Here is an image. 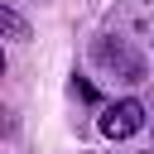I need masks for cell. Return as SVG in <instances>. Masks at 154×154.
Segmentation results:
<instances>
[{
    "label": "cell",
    "instance_id": "obj_6",
    "mask_svg": "<svg viewBox=\"0 0 154 154\" xmlns=\"http://www.w3.org/2000/svg\"><path fill=\"white\" fill-rule=\"evenodd\" d=\"M149 154H154V149H149Z\"/></svg>",
    "mask_w": 154,
    "mask_h": 154
},
{
    "label": "cell",
    "instance_id": "obj_5",
    "mask_svg": "<svg viewBox=\"0 0 154 154\" xmlns=\"http://www.w3.org/2000/svg\"><path fill=\"white\" fill-rule=\"evenodd\" d=\"M0 77H5V53H0Z\"/></svg>",
    "mask_w": 154,
    "mask_h": 154
},
{
    "label": "cell",
    "instance_id": "obj_1",
    "mask_svg": "<svg viewBox=\"0 0 154 154\" xmlns=\"http://www.w3.org/2000/svg\"><path fill=\"white\" fill-rule=\"evenodd\" d=\"M140 125H144V106L135 96H125V101H116V106L101 111V135L106 140H130Z\"/></svg>",
    "mask_w": 154,
    "mask_h": 154
},
{
    "label": "cell",
    "instance_id": "obj_3",
    "mask_svg": "<svg viewBox=\"0 0 154 154\" xmlns=\"http://www.w3.org/2000/svg\"><path fill=\"white\" fill-rule=\"evenodd\" d=\"M72 91H77L82 101H96V87H91V82H72Z\"/></svg>",
    "mask_w": 154,
    "mask_h": 154
},
{
    "label": "cell",
    "instance_id": "obj_2",
    "mask_svg": "<svg viewBox=\"0 0 154 154\" xmlns=\"http://www.w3.org/2000/svg\"><path fill=\"white\" fill-rule=\"evenodd\" d=\"M0 38H14V43L29 38V19L19 10H10V5H0Z\"/></svg>",
    "mask_w": 154,
    "mask_h": 154
},
{
    "label": "cell",
    "instance_id": "obj_4",
    "mask_svg": "<svg viewBox=\"0 0 154 154\" xmlns=\"http://www.w3.org/2000/svg\"><path fill=\"white\" fill-rule=\"evenodd\" d=\"M10 125H14V120H10V111L0 106V135H10Z\"/></svg>",
    "mask_w": 154,
    "mask_h": 154
}]
</instances>
